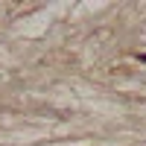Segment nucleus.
<instances>
[{
  "label": "nucleus",
  "instance_id": "nucleus-1",
  "mask_svg": "<svg viewBox=\"0 0 146 146\" xmlns=\"http://www.w3.org/2000/svg\"><path fill=\"white\" fill-rule=\"evenodd\" d=\"M140 62H146V56H140Z\"/></svg>",
  "mask_w": 146,
  "mask_h": 146
}]
</instances>
